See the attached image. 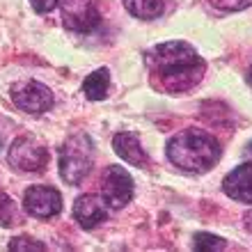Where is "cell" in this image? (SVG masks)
Segmentation results:
<instances>
[{
    "instance_id": "cell-1",
    "label": "cell",
    "mask_w": 252,
    "mask_h": 252,
    "mask_svg": "<svg viewBox=\"0 0 252 252\" xmlns=\"http://www.w3.org/2000/svg\"><path fill=\"white\" fill-rule=\"evenodd\" d=\"M158 85L167 92H188L206 73V62L186 41H165L147 53Z\"/></svg>"
},
{
    "instance_id": "cell-2",
    "label": "cell",
    "mask_w": 252,
    "mask_h": 252,
    "mask_svg": "<svg viewBox=\"0 0 252 252\" xmlns=\"http://www.w3.org/2000/svg\"><path fill=\"white\" fill-rule=\"evenodd\" d=\"M220 142L211 133L202 128H188L170 138L167 142V158L184 172L202 174L209 172L220 160Z\"/></svg>"
},
{
    "instance_id": "cell-3",
    "label": "cell",
    "mask_w": 252,
    "mask_h": 252,
    "mask_svg": "<svg viewBox=\"0 0 252 252\" xmlns=\"http://www.w3.org/2000/svg\"><path fill=\"white\" fill-rule=\"evenodd\" d=\"M94 165V142L87 133H73L60 147V177L69 186H78Z\"/></svg>"
},
{
    "instance_id": "cell-4",
    "label": "cell",
    "mask_w": 252,
    "mask_h": 252,
    "mask_svg": "<svg viewBox=\"0 0 252 252\" xmlns=\"http://www.w3.org/2000/svg\"><path fill=\"white\" fill-rule=\"evenodd\" d=\"M12 103L23 113L30 115H44L48 113L55 103L53 92L46 85H41L37 80H21L16 85H12L9 90Z\"/></svg>"
},
{
    "instance_id": "cell-5",
    "label": "cell",
    "mask_w": 252,
    "mask_h": 252,
    "mask_svg": "<svg viewBox=\"0 0 252 252\" xmlns=\"http://www.w3.org/2000/svg\"><path fill=\"white\" fill-rule=\"evenodd\" d=\"M7 160L19 172H39L48 163V149L34 138H16L7 152Z\"/></svg>"
},
{
    "instance_id": "cell-6",
    "label": "cell",
    "mask_w": 252,
    "mask_h": 252,
    "mask_svg": "<svg viewBox=\"0 0 252 252\" xmlns=\"http://www.w3.org/2000/svg\"><path fill=\"white\" fill-rule=\"evenodd\" d=\"M23 209L34 218H53L62 213V195L51 186H30L23 195Z\"/></svg>"
},
{
    "instance_id": "cell-7",
    "label": "cell",
    "mask_w": 252,
    "mask_h": 252,
    "mask_svg": "<svg viewBox=\"0 0 252 252\" xmlns=\"http://www.w3.org/2000/svg\"><path fill=\"white\" fill-rule=\"evenodd\" d=\"M133 197V177L120 165H110L103 174V199L110 209H122Z\"/></svg>"
},
{
    "instance_id": "cell-8",
    "label": "cell",
    "mask_w": 252,
    "mask_h": 252,
    "mask_svg": "<svg viewBox=\"0 0 252 252\" xmlns=\"http://www.w3.org/2000/svg\"><path fill=\"white\" fill-rule=\"evenodd\" d=\"M62 9L64 26L78 32H90L99 23V9L94 0H60L58 2Z\"/></svg>"
},
{
    "instance_id": "cell-9",
    "label": "cell",
    "mask_w": 252,
    "mask_h": 252,
    "mask_svg": "<svg viewBox=\"0 0 252 252\" xmlns=\"http://www.w3.org/2000/svg\"><path fill=\"white\" fill-rule=\"evenodd\" d=\"M73 218L78 220V225L83 227V229H94V227L101 225V222L108 218L106 199L99 197V195H92V192L80 195V197L73 202Z\"/></svg>"
},
{
    "instance_id": "cell-10",
    "label": "cell",
    "mask_w": 252,
    "mask_h": 252,
    "mask_svg": "<svg viewBox=\"0 0 252 252\" xmlns=\"http://www.w3.org/2000/svg\"><path fill=\"white\" fill-rule=\"evenodd\" d=\"M222 190L236 202L252 204V163L239 165L227 174L222 181Z\"/></svg>"
},
{
    "instance_id": "cell-11",
    "label": "cell",
    "mask_w": 252,
    "mask_h": 252,
    "mask_svg": "<svg viewBox=\"0 0 252 252\" xmlns=\"http://www.w3.org/2000/svg\"><path fill=\"white\" fill-rule=\"evenodd\" d=\"M113 147L117 156L124 158L126 163L131 165H138V167H147L149 165V158H147V152L142 149L140 140L135 133H128V131H120L117 135L113 138Z\"/></svg>"
},
{
    "instance_id": "cell-12",
    "label": "cell",
    "mask_w": 252,
    "mask_h": 252,
    "mask_svg": "<svg viewBox=\"0 0 252 252\" xmlns=\"http://www.w3.org/2000/svg\"><path fill=\"white\" fill-rule=\"evenodd\" d=\"M108 87H110V71L106 66H101L92 71L83 83V94L90 101H103L108 96Z\"/></svg>"
},
{
    "instance_id": "cell-13",
    "label": "cell",
    "mask_w": 252,
    "mask_h": 252,
    "mask_svg": "<svg viewBox=\"0 0 252 252\" xmlns=\"http://www.w3.org/2000/svg\"><path fill=\"white\" fill-rule=\"evenodd\" d=\"M126 7V12L135 16V19H142V21H152V19H158L165 5L163 0H122Z\"/></svg>"
},
{
    "instance_id": "cell-14",
    "label": "cell",
    "mask_w": 252,
    "mask_h": 252,
    "mask_svg": "<svg viewBox=\"0 0 252 252\" xmlns=\"http://www.w3.org/2000/svg\"><path fill=\"white\" fill-rule=\"evenodd\" d=\"M21 220V209L9 195L0 192V227H14Z\"/></svg>"
},
{
    "instance_id": "cell-15",
    "label": "cell",
    "mask_w": 252,
    "mask_h": 252,
    "mask_svg": "<svg viewBox=\"0 0 252 252\" xmlns=\"http://www.w3.org/2000/svg\"><path fill=\"white\" fill-rule=\"evenodd\" d=\"M227 243L220 236H213V234H204V232H199L192 236V250H197V252H220V250H225Z\"/></svg>"
},
{
    "instance_id": "cell-16",
    "label": "cell",
    "mask_w": 252,
    "mask_h": 252,
    "mask_svg": "<svg viewBox=\"0 0 252 252\" xmlns=\"http://www.w3.org/2000/svg\"><path fill=\"white\" fill-rule=\"evenodd\" d=\"M9 250L12 252H23V250H46V246L41 241H34L30 236H16L9 241Z\"/></svg>"
},
{
    "instance_id": "cell-17",
    "label": "cell",
    "mask_w": 252,
    "mask_h": 252,
    "mask_svg": "<svg viewBox=\"0 0 252 252\" xmlns=\"http://www.w3.org/2000/svg\"><path fill=\"white\" fill-rule=\"evenodd\" d=\"M218 9H227V12H239L252 5V0H211Z\"/></svg>"
},
{
    "instance_id": "cell-18",
    "label": "cell",
    "mask_w": 252,
    "mask_h": 252,
    "mask_svg": "<svg viewBox=\"0 0 252 252\" xmlns=\"http://www.w3.org/2000/svg\"><path fill=\"white\" fill-rule=\"evenodd\" d=\"M58 2L60 0H30V5H32V9L37 14H48L53 12L55 7H58Z\"/></svg>"
},
{
    "instance_id": "cell-19",
    "label": "cell",
    "mask_w": 252,
    "mask_h": 252,
    "mask_svg": "<svg viewBox=\"0 0 252 252\" xmlns=\"http://www.w3.org/2000/svg\"><path fill=\"white\" fill-rule=\"evenodd\" d=\"M246 158H250V160H252V142L246 147Z\"/></svg>"
},
{
    "instance_id": "cell-20",
    "label": "cell",
    "mask_w": 252,
    "mask_h": 252,
    "mask_svg": "<svg viewBox=\"0 0 252 252\" xmlns=\"http://www.w3.org/2000/svg\"><path fill=\"white\" fill-rule=\"evenodd\" d=\"M248 85L252 87V69H250V71H248Z\"/></svg>"
},
{
    "instance_id": "cell-21",
    "label": "cell",
    "mask_w": 252,
    "mask_h": 252,
    "mask_svg": "<svg viewBox=\"0 0 252 252\" xmlns=\"http://www.w3.org/2000/svg\"><path fill=\"white\" fill-rule=\"evenodd\" d=\"M0 145H2V133H0Z\"/></svg>"
}]
</instances>
